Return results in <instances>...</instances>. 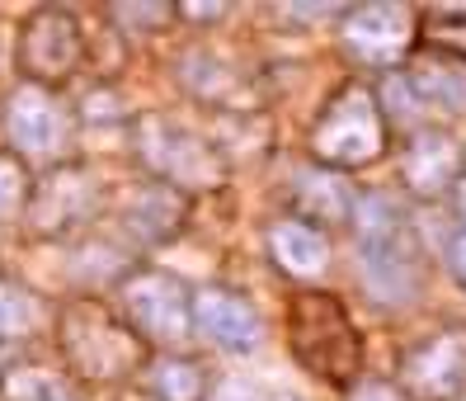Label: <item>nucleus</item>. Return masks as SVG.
Returning a JSON list of instances; mask_svg holds the SVG:
<instances>
[{"instance_id":"nucleus-1","label":"nucleus","mask_w":466,"mask_h":401,"mask_svg":"<svg viewBox=\"0 0 466 401\" xmlns=\"http://www.w3.org/2000/svg\"><path fill=\"white\" fill-rule=\"evenodd\" d=\"M288 350L311 378L349 387L363 364V335L353 331V316L325 288H301L288 303Z\"/></svg>"},{"instance_id":"nucleus-2","label":"nucleus","mask_w":466,"mask_h":401,"mask_svg":"<svg viewBox=\"0 0 466 401\" xmlns=\"http://www.w3.org/2000/svg\"><path fill=\"white\" fill-rule=\"evenodd\" d=\"M381 151H387V109L377 104V90H368L363 80H344L311 123V156L325 170H359L381 160Z\"/></svg>"},{"instance_id":"nucleus-3","label":"nucleus","mask_w":466,"mask_h":401,"mask_svg":"<svg viewBox=\"0 0 466 401\" xmlns=\"http://www.w3.org/2000/svg\"><path fill=\"white\" fill-rule=\"evenodd\" d=\"M57 344H62L71 373H80V378H90V383L127 378V373L137 368V359H142V350H147L127 321H118L95 298H76V303L62 307Z\"/></svg>"},{"instance_id":"nucleus-4","label":"nucleus","mask_w":466,"mask_h":401,"mask_svg":"<svg viewBox=\"0 0 466 401\" xmlns=\"http://www.w3.org/2000/svg\"><path fill=\"white\" fill-rule=\"evenodd\" d=\"M123 293V312L127 326L137 331L142 344H156V350H175L194 335V293H188L170 270H132L118 283Z\"/></svg>"},{"instance_id":"nucleus-5","label":"nucleus","mask_w":466,"mask_h":401,"mask_svg":"<svg viewBox=\"0 0 466 401\" xmlns=\"http://www.w3.org/2000/svg\"><path fill=\"white\" fill-rule=\"evenodd\" d=\"M80 57H86V38L66 5H38L19 24V76L29 86H57L80 67Z\"/></svg>"},{"instance_id":"nucleus-6","label":"nucleus","mask_w":466,"mask_h":401,"mask_svg":"<svg viewBox=\"0 0 466 401\" xmlns=\"http://www.w3.org/2000/svg\"><path fill=\"white\" fill-rule=\"evenodd\" d=\"M137 151L160 175V184H175V190H208V184L222 180L217 151L203 138H194V132L175 128L170 118L151 114L137 123Z\"/></svg>"},{"instance_id":"nucleus-7","label":"nucleus","mask_w":466,"mask_h":401,"mask_svg":"<svg viewBox=\"0 0 466 401\" xmlns=\"http://www.w3.org/2000/svg\"><path fill=\"white\" fill-rule=\"evenodd\" d=\"M339 34L363 67H400L405 52L420 43V19L410 5H353L344 10Z\"/></svg>"},{"instance_id":"nucleus-8","label":"nucleus","mask_w":466,"mask_h":401,"mask_svg":"<svg viewBox=\"0 0 466 401\" xmlns=\"http://www.w3.org/2000/svg\"><path fill=\"white\" fill-rule=\"evenodd\" d=\"M99 208V180L86 166H62L34 180V194L24 203V218L43 236H62L76 231L80 222H90Z\"/></svg>"},{"instance_id":"nucleus-9","label":"nucleus","mask_w":466,"mask_h":401,"mask_svg":"<svg viewBox=\"0 0 466 401\" xmlns=\"http://www.w3.org/2000/svg\"><path fill=\"white\" fill-rule=\"evenodd\" d=\"M466 387V331H438L400 355V392L415 401H452Z\"/></svg>"},{"instance_id":"nucleus-10","label":"nucleus","mask_w":466,"mask_h":401,"mask_svg":"<svg viewBox=\"0 0 466 401\" xmlns=\"http://www.w3.org/2000/svg\"><path fill=\"white\" fill-rule=\"evenodd\" d=\"M5 138L15 142L19 160L24 156H57L62 138H66V123H62V109H57V99H52V90L43 86H24L5 99Z\"/></svg>"},{"instance_id":"nucleus-11","label":"nucleus","mask_w":466,"mask_h":401,"mask_svg":"<svg viewBox=\"0 0 466 401\" xmlns=\"http://www.w3.org/2000/svg\"><path fill=\"white\" fill-rule=\"evenodd\" d=\"M461 180V147L438 128H420L410 132V142L400 151V184L420 199H438L457 190Z\"/></svg>"},{"instance_id":"nucleus-12","label":"nucleus","mask_w":466,"mask_h":401,"mask_svg":"<svg viewBox=\"0 0 466 401\" xmlns=\"http://www.w3.org/2000/svg\"><path fill=\"white\" fill-rule=\"evenodd\" d=\"M194 326L212 340V344H222V350L231 355H245V350H255L264 326H259V312L240 298V293L222 288V283H208L194 293Z\"/></svg>"},{"instance_id":"nucleus-13","label":"nucleus","mask_w":466,"mask_h":401,"mask_svg":"<svg viewBox=\"0 0 466 401\" xmlns=\"http://www.w3.org/2000/svg\"><path fill=\"white\" fill-rule=\"evenodd\" d=\"M359 270L363 283L377 303H410L420 288V255L410 246V236H391V241H377V246H359Z\"/></svg>"},{"instance_id":"nucleus-14","label":"nucleus","mask_w":466,"mask_h":401,"mask_svg":"<svg viewBox=\"0 0 466 401\" xmlns=\"http://www.w3.org/2000/svg\"><path fill=\"white\" fill-rule=\"evenodd\" d=\"M268 255L283 274L292 279H316L330 264V241H325L320 227L301 222V218H283L268 227Z\"/></svg>"},{"instance_id":"nucleus-15","label":"nucleus","mask_w":466,"mask_h":401,"mask_svg":"<svg viewBox=\"0 0 466 401\" xmlns=\"http://www.w3.org/2000/svg\"><path fill=\"white\" fill-rule=\"evenodd\" d=\"M184 194L175 190V184H160V180H151L142 194L132 199V208H127V227L142 236V241H166V236H175L179 227H184Z\"/></svg>"},{"instance_id":"nucleus-16","label":"nucleus","mask_w":466,"mask_h":401,"mask_svg":"<svg viewBox=\"0 0 466 401\" xmlns=\"http://www.w3.org/2000/svg\"><path fill=\"white\" fill-rule=\"evenodd\" d=\"M292 203H297L301 218H311V227H316V222H325V227L344 222L349 212H353V199H349V190H344V180H339L335 170H325V166L297 175Z\"/></svg>"},{"instance_id":"nucleus-17","label":"nucleus","mask_w":466,"mask_h":401,"mask_svg":"<svg viewBox=\"0 0 466 401\" xmlns=\"http://www.w3.org/2000/svg\"><path fill=\"white\" fill-rule=\"evenodd\" d=\"M466 67L448 62V57H429V62H415V71H410V86H415V95L424 104H448V109H461L466 104Z\"/></svg>"},{"instance_id":"nucleus-18","label":"nucleus","mask_w":466,"mask_h":401,"mask_svg":"<svg viewBox=\"0 0 466 401\" xmlns=\"http://www.w3.org/2000/svg\"><path fill=\"white\" fill-rule=\"evenodd\" d=\"M353 231H359V246H377L405 231V212L391 194H363L353 203Z\"/></svg>"},{"instance_id":"nucleus-19","label":"nucleus","mask_w":466,"mask_h":401,"mask_svg":"<svg viewBox=\"0 0 466 401\" xmlns=\"http://www.w3.org/2000/svg\"><path fill=\"white\" fill-rule=\"evenodd\" d=\"M0 396L5 401H71L57 373L38 368V364H15L5 378H0Z\"/></svg>"},{"instance_id":"nucleus-20","label":"nucleus","mask_w":466,"mask_h":401,"mask_svg":"<svg viewBox=\"0 0 466 401\" xmlns=\"http://www.w3.org/2000/svg\"><path fill=\"white\" fill-rule=\"evenodd\" d=\"M420 43L429 52H438V57H448L457 67H466V10H438L420 24Z\"/></svg>"},{"instance_id":"nucleus-21","label":"nucleus","mask_w":466,"mask_h":401,"mask_svg":"<svg viewBox=\"0 0 466 401\" xmlns=\"http://www.w3.org/2000/svg\"><path fill=\"white\" fill-rule=\"evenodd\" d=\"M38 331V298L15 279H0V340H24Z\"/></svg>"},{"instance_id":"nucleus-22","label":"nucleus","mask_w":466,"mask_h":401,"mask_svg":"<svg viewBox=\"0 0 466 401\" xmlns=\"http://www.w3.org/2000/svg\"><path fill=\"white\" fill-rule=\"evenodd\" d=\"M151 387L160 401H203V373L194 359H175L166 355L151 368Z\"/></svg>"},{"instance_id":"nucleus-23","label":"nucleus","mask_w":466,"mask_h":401,"mask_svg":"<svg viewBox=\"0 0 466 401\" xmlns=\"http://www.w3.org/2000/svg\"><path fill=\"white\" fill-rule=\"evenodd\" d=\"M34 184H29V170H24V160L0 151V218H15V212L29 203Z\"/></svg>"},{"instance_id":"nucleus-24","label":"nucleus","mask_w":466,"mask_h":401,"mask_svg":"<svg viewBox=\"0 0 466 401\" xmlns=\"http://www.w3.org/2000/svg\"><path fill=\"white\" fill-rule=\"evenodd\" d=\"M179 15V5H114V19L127 24H170Z\"/></svg>"},{"instance_id":"nucleus-25","label":"nucleus","mask_w":466,"mask_h":401,"mask_svg":"<svg viewBox=\"0 0 466 401\" xmlns=\"http://www.w3.org/2000/svg\"><path fill=\"white\" fill-rule=\"evenodd\" d=\"M349 401H400V387H391V383H363V387H353Z\"/></svg>"},{"instance_id":"nucleus-26","label":"nucleus","mask_w":466,"mask_h":401,"mask_svg":"<svg viewBox=\"0 0 466 401\" xmlns=\"http://www.w3.org/2000/svg\"><path fill=\"white\" fill-rule=\"evenodd\" d=\"M448 270H452V279L466 288V231L452 236V246H448Z\"/></svg>"},{"instance_id":"nucleus-27","label":"nucleus","mask_w":466,"mask_h":401,"mask_svg":"<svg viewBox=\"0 0 466 401\" xmlns=\"http://www.w3.org/2000/svg\"><path fill=\"white\" fill-rule=\"evenodd\" d=\"M208 401H255V392L245 387V383H222V387H217Z\"/></svg>"},{"instance_id":"nucleus-28","label":"nucleus","mask_w":466,"mask_h":401,"mask_svg":"<svg viewBox=\"0 0 466 401\" xmlns=\"http://www.w3.org/2000/svg\"><path fill=\"white\" fill-rule=\"evenodd\" d=\"M179 15H188V19H217L222 5H179Z\"/></svg>"},{"instance_id":"nucleus-29","label":"nucleus","mask_w":466,"mask_h":401,"mask_svg":"<svg viewBox=\"0 0 466 401\" xmlns=\"http://www.w3.org/2000/svg\"><path fill=\"white\" fill-rule=\"evenodd\" d=\"M452 194H457V218L466 222V175L457 180V190H452Z\"/></svg>"},{"instance_id":"nucleus-30","label":"nucleus","mask_w":466,"mask_h":401,"mask_svg":"<svg viewBox=\"0 0 466 401\" xmlns=\"http://www.w3.org/2000/svg\"><path fill=\"white\" fill-rule=\"evenodd\" d=\"M0 378H5V373H0Z\"/></svg>"}]
</instances>
